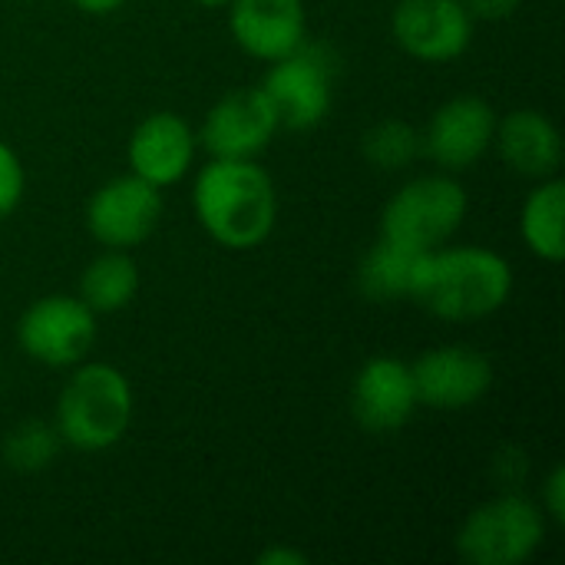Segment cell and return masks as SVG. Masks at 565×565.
Listing matches in <instances>:
<instances>
[{
    "label": "cell",
    "instance_id": "cell-19",
    "mask_svg": "<svg viewBox=\"0 0 565 565\" xmlns=\"http://www.w3.org/2000/svg\"><path fill=\"white\" fill-rule=\"evenodd\" d=\"M139 291V268L122 248H109L83 268L79 278V301L93 315L122 311Z\"/></svg>",
    "mask_w": 565,
    "mask_h": 565
},
{
    "label": "cell",
    "instance_id": "cell-21",
    "mask_svg": "<svg viewBox=\"0 0 565 565\" xmlns=\"http://www.w3.org/2000/svg\"><path fill=\"white\" fill-rule=\"evenodd\" d=\"M420 152H424L420 132L404 119H384L374 129H367V136H364V159L384 172L407 169Z\"/></svg>",
    "mask_w": 565,
    "mask_h": 565
},
{
    "label": "cell",
    "instance_id": "cell-7",
    "mask_svg": "<svg viewBox=\"0 0 565 565\" xmlns=\"http://www.w3.org/2000/svg\"><path fill=\"white\" fill-rule=\"evenodd\" d=\"M17 341L26 358L46 367H76L96 341V315L70 295L36 298L17 324Z\"/></svg>",
    "mask_w": 565,
    "mask_h": 565
},
{
    "label": "cell",
    "instance_id": "cell-16",
    "mask_svg": "<svg viewBox=\"0 0 565 565\" xmlns=\"http://www.w3.org/2000/svg\"><path fill=\"white\" fill-rule=\"evenodd\" d=\"M493 146L503 162L526 179H550L563 166V136L540 109H513L497 119Z\"/></svg>",
    "mask_w": 565,
    "mask_h": 565
},
{
    "label": "cell",
    "instance_id": "cell-13",
    "mask_svg": "<svg viewBox=\"0 0 565 565\" xmlns=\"http://www.w3.org/2000/svg\"><path fill=\"white\" fill-rule=\"evenodd\" d=\"M411 364L397 358H371L351 387V414L371 434H394L417 414Z\"/></svg>",
    "mask_w": 565,
    "mask_h": 565
},
{
    "label": "cell",
    "instance_id": "cell-1",
    "mask_svg": "<svg viewBox=\"0 0 565 565\" xmlns=\"http://www.w3.org/2000/svg\"><path fill=\"white\" fill-rule=\"evenodd\" d=\"M202 228L222 248H255L275 232L278 195L271 175L255 159H212L192 189Z\"/></svg>",
    "mask_w": 565,
    "mask_h": 565
},
{
    "label": "cell",
    "instance_id": "cell-17",
    "mask_svg": "<svg viewBox=\"0 0 565 565\" xmlns=\"http://www.w3.org/2000/svg\"><path fill=\"white\" fill-rule=\"evenodd\" d=\"M420 258H424V252L381 235V242H374L367 248V255L361 258V268H358L361 295L367 301H377V305L411 298Z\"/></svg>",
    "mask_w": 565,
    "mask_h": 565
},
{
    "label": "cell",
    "instance_id": "cell-10",
    "mask_svg": "<svg viewBox=\"0 0 565 565\" xmlns=\"http://www.w3.org/2000/svg\"><path fill=\"white\" fill-rule=\"evenodd\" d=\"M473 17L463 0H401L391 20L397 46L424 63H450L473 40Z\"/></svg>",
    "mask_w": 565,
    "mask_h": 565
},
{
    "label": "cell",
    "instance_id": "cell-25",
    "mask_svg": "<svg viewBox=\"0 0 565 565\" xmlns=\"http://www.w3.org/2000/svg\"><path fill=\"white\" fill-rule=\"evenodd\" d=\"M308 563V556L301 553V550H265L262 556H258V565H305Z\"/></svg>",
    "mask_w": 565,
    "mask_h": 565
},
{
    "label": "cell",
    "instance_id": "cell-20",
    "mask_svg": "<svg viewBox=\"0 0 565 565\" xmlns=\"http://www.w3.org/2000/svg\"><path fill=\"white\" fill-rule=\"evenodd\" d=\"M60 444H63V437H60L56 424L23 420L3 440V460H7V467H13L20 473H36V470H46L56 460Z\"/></svg>",
    "mask_w": 565,
    "mask_h": 565
},
{
    "label": "cell",
    "instance_id": "cell-18",
    "mask_svg": "<svg viewBox=\"0 0 565 565\" xmlns=\"http://www.w3.org/2000/svg\"><path fill=\"white\" fill-rule=\"evenodd\" d=\"M523 242L533 255L543 262H563L565 258V185L563 179L550 175L540 179V185L530 192L523 215H520Z\"/></svg>",
    "mask_w": 565,
    "mask_h": 565
},
{
    "label": "cell",
    "instance_id": "cell-2",
    "mask_svg": "<svg viewBox=\"0 0 565 565\" xmlns=\"http://www.w3.org/2000/svg\"><path fill=\"white\" fill-rule=\"evenodd\" d=\"M510 291L513 268L503 255L480 245H440L424 252L411 298L444 321H477L500 311Z\"/></svg>",
    "mask_w": 565,
    "mask_h": 565
},
{
    "label": "cell",
    "instance_id": "cell-15",
    "mask_svg": "<svg viewBox=\"0 0 565 565\" xmlns=\"http://www.w3.org/2000/svg\"><path fill=\"white\" fill-rule=\"evenodd\" d=\"M195 159V132L179 113H152L129 136V169L132 175L152 182L156 189L185 179Z\"/></svg>",
    "mask_w": 565,
    "mask_h": 565
},
{
    "label": "cell",
    "instance_id": "cell-24",
    "mask_svg": "<svg viewBox=\"0 0 565 565\" xmlns=\"http://www.w3.org/2000/svg\"><path fill=\"white\" fill-rule=\"evenodd\" d=\"M463 3H467V10H470L473 20H490V23H497V20L513 17V13L520 10L523 0H463Z\"/></svg>",
    "mask_w": 565,
    "mask_h": 565
},
{
    "label": "cell",
    "instance_id": "cell-27",
    "mask_svg": "<svg viewBox=\"0 0 565 565\" xmlns=\"http://www.w3.org/2000/svg\"><path fill=\"white\" fill-rule=\"evenodd\" d=\"M195 3H202V7H222V3H228V0H195Z\"/></svg>",
    "mask_w": 565,
    "mask_h": 565
},
{
    "label": "cell",
    "instance_id": "cell-3",
    "mask_svg": "<svg viewBox=\"0 0 565 565\" xmlns=\"http://www.w3.org/2000/svg\"><path fill=\"white\" fill-rule=\"evenodd\" d=\"M132 420V387L113 364H83L56 401V430L76 450H106L122 440Z\"/></svg>",
    "mask_w": 565,
    "mask_h": 565
},
{
    "label": "cell",
    "instance_id": "cell-5",
    "mask_svg": "<svg viewBox=\"0 0 565 565\" xmlns=\"http://www.w3.org/2000/svg\"><path fill=\"white\" fill-rule=\"evenodd\" d=\"M546 540V513L516 493L480 503L457 533V550L473 565H523Z\"/></svg>",
    "mask_w": 565,
    "mask_h": 565
},
{
    "label": "cell",
    "instance_id": "cell-23",
    "mask_svg": "<svg viewBox=\"0 0 565 565\" xmlns=\"http://www.w3.org/2000/svg\"><path fill=\"white\" fill-rule=\"evenodd\" d=\"M540 510H543L553 523H565V470L563 467H553V473L546 477Z\"/></svg>",
    "mask_w": 565,
    "mask_h": 565
},
{
    "label": "cell",
    "instance_id": "cell-22",
    "mask_svg": "<svg viewBox=\"0 0 565 565\" xmlns=\"http://www.w3.org/2000/svg\"><path fill=\"white\" fill-rule=\"evenodd\" d=\"M23 185H26V175H23L17 152L7 142H0V218H7L20 205Z\"/></svg>",
    "mask_w": 565,
    "mask_h": 565
},
{
    "label": "cell",
    "instance_id": "cell-6",
    "mask_svg": "<svg viewBox=\"0 0 565 565\" xmlns=\"http://www.w3.org/2000/svg\"><path fill=\"white\" fill-rule=\"evenodd\" d=\"M262 93L268 96L278 126L285 129H311L318 126L334 99V63L324 46H311L308 40L271 63L262 79Z\"/></svg>",
    "mask_w": 565,
    "mask_h": 565
},
{
    "label": "cell",
    "instance_id": "cell-8",
    "mask_svg": "<svg viewBox=\"0 0 565 565\" xmlns=\"http://www.w3.org/2000/svg\"><path fill=\"white\" fill-rule=\"evenodd\" d=\"M411 374L417 404L434 411H467L493 387V364L470 344L430 348L411 364Z\"/></svg>",
    "mask_w": 565,
    "mask_h": 565
},
{
    "label": "cell",
    "instance_id": "cell-14",
    "mask_svg": "<svg viewBox=\"0 0 565 565\" xmlns=\"http://www.w3.org/2000/svg\"><path fill=\"white\" fill-rule=\"evenodd\" d=\"M235 43L265 63L295 53L308 40L305 0H228Z\"/></svg>",
    "mask_w": 565,
    "mask_h": 565
},
{
    "label": "cell",
    "instance_id": "cell-4",
    "mask_svg": "<svg viewBox=\"0 0 565 565\" xmlns=\"http://www.w3.org/2000/svg\"><path fill=\"white\" fill-rule=\"evenodd\" d=\"M467 218V189L450 175H417L394 192L381 215V235L417 252H434L454 238Z\"/></svg>",
    "mask_w": 565,
    "mask_h": 565
},
{
    "label": "cell",
    "instance_id": "cell-9",
    "mask_svg": "<svg viewBox=\"0 0 565 565\" xmlns=\"http://www.w3.org/2000/svg\"><path fill=\"white\" fill-rule=\"evenodd\" d=\"M162 218V195L139 175H119L99 185L86 205V228L106 248L142 245Z\"/></svg>",
    "mask_w": 565,
    "mask_h": 565
},
{
    "label": "cell",
    "instance_id": "cell-26",
    "mask_svg": "<svg viewBox=\"0 0 565 565\" xmlns=\"http://www.w3.org/2000/svg\"><path fill=\"white\" fill-rule=\"evenodd\" d=\"M79 10H86V13H93V17H106V13H113V10H119L126 0H73Z\"/></svg>",
    "mask_w": 565,
    "mask_h": 565
},
{
    "label": "cell",
    "instance_id": "cell-12",
    "mask_svg": "<svg viewBox=\"0 0 565 565\" xmlns=\"http://www.w3.org/2000/svg\"><path fill=\"white\" fill-rule=\"evenodd\" d=\"M278 129V116L262 86H238L225 93L202 122V146L212 159H255Z\"/></svg>",
    "mask_w": 565,
    "mask_h": 565
},
{
    "label": "cell",
    "instance_id": "cell-11",
    "mask_svg": "<svg viewBox=\"0 0 565 565\" xmlns=\"http://www.w3.org/2000/svg\"><path fill=\"white\" fill-rule=\"evenodd\" d=\"M497 119L500 116L487 99L454 96L434 113V119L420 132V146L444 172H463L490 152Z\"/></svg>",
    "mask_w": 565,
    "mask_h": 565
}]
</instances>
